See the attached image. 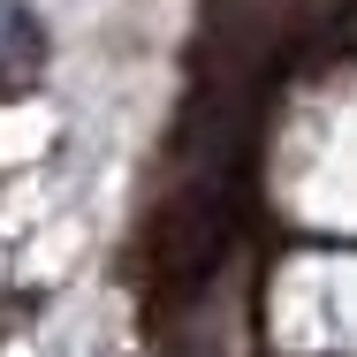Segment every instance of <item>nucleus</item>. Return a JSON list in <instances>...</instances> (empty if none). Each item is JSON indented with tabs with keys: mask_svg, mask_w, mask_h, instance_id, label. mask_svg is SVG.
Masks as SVG:
<instances>
[{
	"mask_svg": "<svg viewBox=\"0 0 357 357\" xmlns=\"http://www.w3.org/2000/svg\"><path fill=\"white\" fill-rule=\"evenodd\" d=\"M152 259H160L167 282H183V289L213 282L220 259H228V183H183L167 198L160 228H152Z\"/></svg>",
	"mask_w": 357,
	"mask_h": 357,
	"instance_id": "nucleus-1",
	"label": "nucleus"
},
{
	"mask_svg": "<svg viewBox=\"0 0 357 357\" xmlns=\"http://www.w3.org/2000/svg\"><path fill=\"white\" fill-rule=\"evenodd\" d=\"M46 69V23L23 0H0V91H23Z\"/></svg>",
	"mask_w": 357,
	"mask_h": 357,
	"instance_id": "nucleus-2",
	"label": "nucleus"
}]
</instances>
